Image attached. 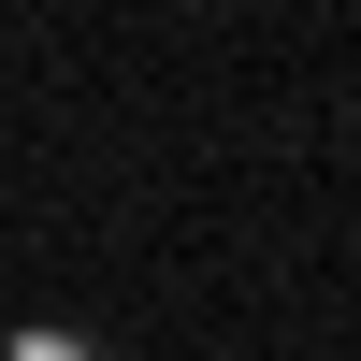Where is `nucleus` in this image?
Returning <instances> with one entry per match:
<instances>
[{"instance_id": "1", "label": "nucleus", "mask_w": 361, "mask_h": 361, "mask_svg": "<svg viewBox=\"0 0 361 361\" xmlns=\"http://www.w3.org/2000/svg\"><path fill=\"white\" fill-rule=\"evenodd\" d=\"M0 361H102V333H73V318H29V333L0 347Z\"/></svg>"}]
</instances>
